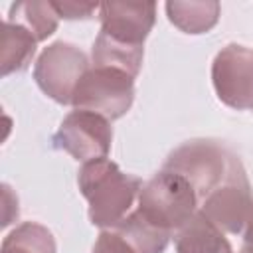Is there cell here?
Returning a JSON list of instances; mask_svg holds the SVG:
<instances>
[{
  "mask_svg": "<svg viewBox=\"0 0 253 253\" xmlns=\"http://www.w3.org/2000/svg\"><path fill=\"white\" fill-rule=\"evenodd\" d=\"M77 184L89 202V219L103 229L117 227L140 194L142 180L125 174L109 158L85 162L79 170Z\"/></svg>",
  "mask_w": 253,
  "mask_h": 253,
  "instance_id": "obj_1",
  "label": "cell"
},
{
  "mask_svg": "<svg viewBox=\"0 0 253 253\" xmlns=\"http://www.w3.org/2000/svg\"><path fill=\"white\" fill-rule=\"evenodd\" d=\"M162 168L184 176L196 190L200 204L217 188L247 180L241 160L227 146L211 138H194L180 144L170 152Z\"/></svg>",
  "mask_w": 253,
  "mask_h": 253,
  "instance_id": "obj_2",
  "label": "cell"
},
{
  "mask_svg": "<svg viewBox=\"0 0 253 253\" xmlns=\"http://www.w3.org/2000/svg\"><path fill=\"white\" fill-rule=\"evenodd\" d=\"M136 210L146 221L174 235L200 210V200L184 176L162 168L142 184Z\"/></svg>",
  "mask_w": 253,
  "mask_h": 253,
  "instance_id": "obj_3",
  "label": "cell"
},
{
  "mask_svg": "<svg viewBox=\"0 0 253 253\" xmlns=\"http://www.w3.org/2000/svg\"><path fill=\"white\" fill-rule=\"evenodd\" d=\"M134 79L115 67L91 65L81 77L71 105L79 111L97 113L109 121L121 119L134 101Z\"/></svg>",
  "mask_w": 253,
  "mask_h": 253,
  "instance_id": "obj_4",
  "label": "cell"
},
{
  "mask_svg": "<svg viewBox=\"0 0 253 253\" xmlns=\"http://www.w3.org/2000/svg\"><path fill=\"white\" fill-rule=\"evenodd\" d=\"M89 67L87 55L77 45L53 42L40 53L34 65V79L49 99L59 105H71L73 93Z\"/></svg>",
  "mask_w": 253,
  "mask_h": 253,
  "instance_id": "obj_5",
  "label": "cell"
},
{
  "mask_svg": "<svg viewBox=\"0 0 253 253\" xmlns=\"http://www.w3.org/2000/svg\"><path fill=\"white\" fill-rule=\"evenodd\" d=\"M211 83L221 103L253 113V47L225 45L213 59Z\"/></svg>",
  "mask_w": 253,
  "mask_h": 253,
  "instance_id": "obj_6",
  "label": "cell"
},
{
  "mask_svg": "<svg viewBox=\"0 0 253 253\" xmlns=\"http://www.w3.org/2000/svg\"><path fill=\"white\" fill-rule=\"evenodd\" d=\"M111 142H113V128L109 119L79 109H75L61 121L53 136V144L57 148L65 150L83 164L97 158H107L111 150Z\"/></svg>",
  "mask_w": 253,
  "mask_h": 253,
  "instance_id": "obj_7",
  "label": "cell"
},
{
  "mask_svg": "<svg viewBox=\"0 0 253 253\" xmlns=\"http://www.w3.org/2000/svg\"><path fill=\"white\" fill-rule=\"evenodd\" d=\"M101 36L128 45L144 47V40L150 34L156 20L154 2H105L99 8Z\"/></svg>",
  "mask_w": 253,
  "mask_h": 253,
  "instance_id": "obj_8",
  "label": "cell"
},
{
  "mask_svg": "<svg viewBox=\"0 0 253 253\" xmlns=\"http://www.w3.org/2000/svg\"><path fill=\"white\" fill-rule=\"evenodd\" d=\"M251 208H253V196H251L249 180L229 182L217 188L215 192H211L200 204V211L210 221H213L223 233H231V235H237L245 229Z\"/></svg>",
  "mask_w": 253,
  "mask_h": 253,
  "instance_id": "obj_9",
  "label": "cell"
},
{
  "mask_svg": "<svg viewBox=\"0 0 253 253\" xmlns=\"http://www.w3.org/2000/svg\"><path fill=\"white\" fill-rule=\"evenodd\" d=\"M176 253H233L225 233L200 210L174 233Z\"/></svg>",
  "mask_w": 253,
  "mask_h": 253,
  "instance_id": "obj_10",
  "label": "cell"
},
{
  "mask_svg": "<svg viewBox=\"0 0 253 253\" xmlns=\"http://www.w3.org/2000/svg\"><path fill=\"white\" fill-rule=\"evenodd\" d=\"M36 43L38 38L26 26L6 20L2 26V40H0L2 75L8 77L10 73L24 71L36 53Z\"/></svg>",
  "mask_w": 253,
  "mask_h": 253,
  "instance_id": "obj_11",
  "label": "cell"
},
{
  "mask_svg": "<svg viewBox=\"0 0 253 253\" xmlns=\"http://www.w3.org/2000/svg\"><path fill=\"white\" fill-rule=\"evenodd\" d=\"M219 2H166L168 20L184 34H206L219 20Z\"/></svg>",
  "mask_w": 253,
  "mask_h": 253,
  "instance_id": "obj_12",
  "label": "cell"
},
{
  "mask_svg": "<svg viewBox=\"0 0 253 253\" xmlns=\"http://www.w3.org/2000/svg\"><path fill=\"white\" fill-rule=\"evenodd\" d=\"M115 229L138 253H164V249H166V245H168V241L172 237L164 229H160V227L152 225L150 221H146L138 210L130 211Z\"/></svg>",
  "mask_w": 253,
  "mask_h": 253,
  "instance_id": "obj_13",
  "label": "cell"
},
{
  "mask_svg": "<svg viewBox=\"0 0 253 253\" xmlns=\"http://www.w3.org/2000/svg\"><path fill=\"white\" fill-rule=\"evenodd\" d=\"M8 20L26 26L38 42H43L57 30L59 16L51 2H18L12 4Z\"/></svg>",
  "mask_w": 253,
  "mask_h": 253,
  "instance_id": "obj_14",
  "label": "cell"
},
{
  "mask_svg": "<svg viewBox=\"0 0 253 253\" xmlns=\"http://www.w3.org/2000/svg\"><path fill=\"white\" fill-rule=\"evenodd\" d=\"M142 55H144V47H128L101 34L97 36L95 45H93V65L123 69L130 73L132 77H136L140 71Z\"/></svg>",
  "mask_w": 253,
  "mask_h": 253,
  "instance_id": "obj_15",
  "label": "cell"
},
{
  "mask_svg": "<svg viewBox=\"0 0 253 253\" xmlns=\"http://www.w3.org/2000/svg\"><path fill=\"white\" fill-rule=\"evenodd\" d=\"M0 253H55V239L42 223L26 221L4 237Z\"/></svg>",
  "mask_w": 253,
  "mask_h": 253,
  "instance_id": "obj_16",
  "label": "cell"
},
{
  "mask_svg": "<svg viewBox=\"0 0 253 253\" xmlns=\"http://www.w3.org/2000/svg\"><path fill=\"white\" fill-rule=\"evenodd\" d=\"M93 253H138L115 227L103 229L95 241Z\"/></svg>",
  "mask_w": 253,
  "mask_h": 253,
  "instance_id": "obj_17",
  "label": "cell"
},
{
  "mask_svg": "<svg viewBox=\"0 0 253 253\" xmlns=\"http://www.w3.org/2000/svg\"><path fill=\"white\" fill-rule=\"evenodd\" d=\"M57 16L59 18H65V20H85V18H91L95 10H99L101 6L99 4H93V2H51Z\"/></svg>",
  "mask_w": 253,
  "mask_h": 253,
  "instance_id": "obj_18",
  "label": "cell"
},
{
  "mask_svg": "<svg viewBox=\"0 0 253 253\" xmlns=\"http://www.w3.org/2000/svg\"><path fill=\"white\" fill-rule=\"evenodd\" d=\"M237 253H253V245H247V243H243V247H241Z\"/></svg>",
  "mask_w": 253,
  "mask_h": 253,
  "instance_id": "obj_19",
  "label": "cell"
}]
</instances>
